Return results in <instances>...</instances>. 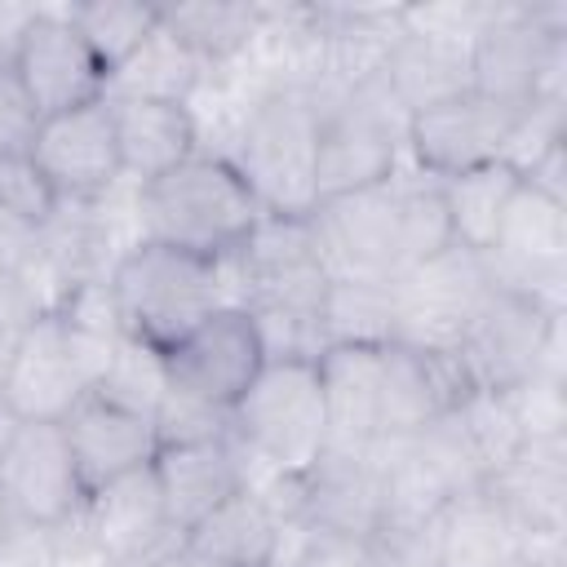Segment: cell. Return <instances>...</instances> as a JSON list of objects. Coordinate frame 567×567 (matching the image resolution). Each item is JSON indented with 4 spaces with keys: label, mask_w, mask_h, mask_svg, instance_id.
I'll return each instance as SVG.
<instances>
[{
    "label": "cell",
    "mask_w": 567,
    "mask_h": 567,
    "mask_svg": "<svg viewBox=\"0 0 567 567\" xmlns=\"http://www.w3.org/2000/svg\"><path fill=\"white\" fill-rule=\"evenodd\" d=\"M195 80H199L195 53H190L168 27H159V31L146 40V49H142L137 58H128V62L111 75V89H106V93L186 102V93L195 89Z\"/></svg>",
    "instance_id": "cell-25"
},
{
    "label": "cell",
    "mask_w": 567,
    "mask_h": 567,
    "mask_svg": "<svg viewBox=\"0 0 567 567\" xmlns=\"http://www.w3.org/2000/svg\"><path fill=\"white\" fill-rule=\"evenodd\" d=\"M13 425H18V416H13V412H9L4 403H0V447L9 443V434H13Z\"/></svg>",
    "instance_id": "cell-32"
},
{
    "label": "cell",
    "mask_w": 567,
    "mask_h": 567,
    "mask_svg": "<svg viewBox=\"0 0 567 567\" xmlns=\"http://www.w3.org/2000/svg\"><path fill=\"white\" fill-rule=\"evenodd\" d=\"M266 359L270 354L257 319L244 306L226 301L164 354V377L173 390L230 412L252 385V377L266 368Z\"/></svg>",
    "instance_id": "cell-11"
},
{
    "label": "cell",
    "mask_w": 567,
    "mask_h": 567,
    "mask_svg": "<svg viewBox=\"0 0 567 567\" xmlns=\"http://www.w3.org/2000/svg\"><path fill=\"white\" fill-rule=\"evenodd\" d=\"M518 182H523V173L509 159L483 164V168H470V173L439 177V195H443V208H447L452 244L483 257L492 248L496 230H501V217H505Z\"/></svg>",
    "instance_id": "cell-23"
},
{
    "label": "cell",
    "mask_w": 567,
    "mask_h": 567,
    "mask_svg": "<svg viewBox=\"0 0 567 567\" xmlns=\"http://www.w3.org/2000/svg\"><path fill=\"white\" fill-rule=\"evenodd\" d=\"M35 124H40V111L27 97L13 62H0V155H27Z\"/></svg>",
    "instance_id": "cell-29"
},
{
    "label": "cell",
    "mask_w": 567,
    "mask_h": 567,
    "mask_svg": "<svg viewBox=\"0 0 567 567\" xmlns=\"http://www.w3.org/2000/svg\"><path fill=\"white\" fill-rule=\"evenodd\" d=\"M31 18H35L31 4H0V62H13V53L22 44V31H27Z\"/></svg>",
    "instance_id": "cell-30"
},
{
    "label": "cell",
    "mask_w": 567,
    "mask_h": 567,
    "mask_svg": "<svg viewBox=\"0 0 567 567\" xmlns=\"http://www.w3.org/2000/svg\"><path fill=\"white\" fill-rule=\"evenodd\" d=\"M540 536L496 487H470L430 518L434 567H527Z\"/></svg>",
    "instance_id": "cell-17"
},
{
    "label": "cell",
    "mask_w": 567,
    "mask_h": 567,
    "mask_svg": "<svg viewBox=\"0 0 567 567\" xmlns=\"http://www.w3.org/2000/svg\"><path fill=\"white\" fill-rule=\"evenodd\" d=\"M102 284L120 332L155 354H168L199 319L230 301L221 292V266L155 239L128 244Z\"/></svg>",
    "instance_id": "cell-2"
},
{
    "label": "cell",
    "mask_w": 567,
    "mask_h": 567,
    "mask_svg": "<svg viewBox=\"0 0 567 567\" xmlns=\"http://www.w3.org/2000/svg\"><path fill=\"white\" fill-rule=\"evenodd\" d=\"M470 93L532 111L540 102H558V62H563V27L536 9H492L470 35Z\"/></svg>",
    "instance_id": "cell-7"
},
{
    "label": "cell",
    "mask_w": 567,
    "mask_h": 567,
    "mask_svg": "<svg viewBox=\"0 0 567 567\" xmlns=\"http://www.w3.org/2000/svg\"><path fill=\"white\" fill-rule=\"evenodd\" d=\"M151 478H155L168 527L190 532L217 505H226L235 492L248 487V456L239 452L235 434L199 439V443H173V447L155 452Z\"/></svg>",
    "instance_id": "cell-18"
},
{
    "label": "cell",
    "mask_w": 567,
    "mask_h": 567,
    "mask_svg": "<svg viewBox=\"0 0 567 567\" xmlns=\"http://www.w3.org/2000/svg\"><path fill=\"white\" fill-rule=\"evenodd\" d=\"M492 270L478 252L470 248H443L412 270H403L390 284V306H394V341L430 350V354H452L465 328L474 323L478 306L492 292Z\"/></svg>",
    "instance_id": "cell-9"
},
{
    "label": "cell",
    "mask_w": 567,
    "mask_h": 567,
    "mask_svg": "<svg viewBox=\"0 0 567 567\" xmlns=\"http://www.w3.org/2000/svg\"><path fill=\"white\" fill-rule=\"evenodd\" d=\"M230 434V412L213 408V403H199L182 390H164L159 408H155V439L159 447H173V443H199V439H226Z\"/></svg>",
    "instance_id": "cell-28"
},
{
    "label": "cell",
    "mask_w": 567,
    "mask_h": 567,
    "mask_svg": "<svg viewBox=\"0 0 567 567\" xmlns=\"http://www.w3.org/2000/svg\"><path fill=\"white\" fill-rule=\"evenodd\" d=\"M403 124L408 120L385 97L377 75L337 97H319V199L390 182L399 173Z\"/></svg>",
    "instance_id": "cell-6"
},
{
    "label": "cell",
    "mask_w": 567,
    "mask_h": 567,
    "mask_svg": "<svg viewBox=\"0 0 567 567\" xmlns=\"http://www.w3.org/2000/svg\"><path fill=\"white\" fill-rule=\"evenodd\" d=\"M58 425H62V439L71 447L84 496H93V492H102V487H111L137 470H151V461L159 452L155 416L124 408V403L106 399L102 390L80 394L62 412Z\"/></svg>",
    "instance_id": "cell-16"
},
{
    "label": "cell",
    "mask_w": 567,
    "mask_h": 567,
    "mask_svg": "<svg viewBox=\"0 0 567 567\" xmlns=\"http://www.w3.org/2000/svg\"><path fill=\"white\" fill-rule=\"evenodd\" d=\"M35 168L53 186L62 204H97L120 177V142H115V115L111 102L97 97L75 111L44 115L35 124L31 151Z\"/></svg>",
    "instance_id": "cell-13"
},
{
    "label": "cell",
    "mask_w": 567,
    "mask_h": 567,
    "mask_svg": "<svg viewBox=\"0 0 567 567\" xmlns=\"http://www.w3.org/2000/svg\"><path fill=\"white\" fill-rule=\"evenodd\" d=\"M257 18L261 13L252 4H177V9H164V27L195 53V62L235 58L252 40Z\"/></svg>",
    "instance_id": "cell-26"
},
{
    "label": "cell",
    "mask_w": 567,
    "mask_h": 567,
    "mask_svg": "<svg viewBox=\"0 0 567 567\" xmlns=\"http://www.w3.org/2000/svg\"><path fill=\"white\" fill-rule=\"evenodd\" d=\"M66 18L75 22L93 58L106 66V75H115L128 58H137L146 40L164 27V9L142 0H89V4H71Z\"/></svg>",
    "instance_id": "cell-24"
},
{
    "label": "cell",
    "mask_w": 567,
    "mask_h": 567,
    "mask_svg": "<svg viewBox=\"0 0 567 567\" xmlns=\"http://www.w3.org/2000/svg\"><path fill=\"white\" fill-rule=\"evenodd\" d=\"M558 350V310L545 301L492 284L474 323L452 350V363L470 394H514L536 377H554Z\"/></svg>",
    "instance_id": "cell-5"
},
{
    "label": "cell",
    "mask_w": 567,
    "mask_h": 567,
    "mask_svg": "<svg viewBox=\"0 0 567 567\" xmlns=\"http://www.w3.org/2000/svg\"><path fill=\"white\" fill-rule=\"evenodd\" d=\"M319 244V257L332 279H372L394 284L408 270L403 252V177L319 199L306 217Z\"/></svg>",
    "instance_id": "cell-8"
},
{
    "label": "cell",
    "mask_w": 567,
    "mask_h": 567,
    "mask_svg": "<svg viewBox=\"0 0 567 567\" xmlns=\"http://www.w3.org/2000/svg\"><path fill=\"white\" fill-rule=\"evenodd\" d=\"M288 527L252 492H235L182 540V567H279Z\"/></svg>",
    "instance_id": "cell-20"
},
{
    "label": "cell",
    "mask_w": 567,
    "mask_h": 567,
    "mask_svg": "<svg viewBox=\"0 0 567 567\" xmlns=\"http://www.w3.org/2000/svg\"><path fill=\"white\" fill-rule=\"evenodd\" d=\"M0 492L22 532H58L84 514V483L58 421H18L0 447Z\"/></svg>",
    "instance_id": "cell-12"
},
{
    "label": "cell",
    "mask_w": 567,
    "mask_h": 567,
    "mask_svg": "<svg viewBox=\"0 0 567 567\" xmlns=\"http://www.w3.org/2000/svg\"><path fill=\"white\" fill-rule=\"evenodd\" d=\"M13 71L27 89V97L35 102L40 120L58 115V111L89 106V102L106 97V89H111L106 66L93 58V49L84 44V35L66 18V9H35V18L22 31V44L13 53Z\"/></svg>",
    "instance_id": "cell-15"
},
{
    "label": "cell",
    "mask_w": 567,
    "mask_h": 567,
    "mask_svg": "<svg viewBox=\"0 0 567 567\" xmlns=\"http://www.w3.org/2000/svg\"><path fill=\"white\" fill-rule=\"evenodd\" d=\"M532 111H514V106L487 102L478 93H456L439 106L408 115L403 146L412 151V159L425 177H452V173H470V168L501 164V159L514 164L518 137H523Z\"/></svg>",
    "instance_id": "cell-10"
},
{
    "label": "cell",
    "mask_w": 567,
    "mask_h": 567,
    "mask_svg": "<svg viewBox=\"0 0 567 567\" xmlns=\"http://www.w3.org/2000/svg\"><path fill=\"white\" fill-rule=\"evenodd\" d=\"M261 217L266 213L248 190L244 173L235 168V159L204 146L190 159L137 186L142 239L182 248L213 266L230 261Z\"/></svg>",
    "instance_id": "cell-1"
},
{
    "label": "cell",
    "mask_w": 567,
    "mask_h": 567,
    "mask_svg": "<svg viewBox=\"0 0 567 567\" xmlns=\"http://www.w3.org/2000/svg\"><path fill=\"white\" fill-rule=\"evenodd\" d=\"M18 532H22V527H18V518H13V509H9V501H4V492H0V545H9Z\"/></svg>",
    "instance_id": "cell-31"
},
{
    "label": "cell",
    "mask_w": 567,
    "mask_h": 567,
    "mask_svg": "<svg viewBox=\"0 0 567 567\" xmlns=\"http://www.w3.org/2000/svg\"><path fill=\"white\" fill-rule=\"evenodd\" d=\"M483 261L501 288L527 292L549 310H558L554 292L567 266V199H554L532 182H518Z\"/></svg>",
    "instance_id": "cell-14"
},
{
    "label": "cell",
    "mask_w": 567,
    "mask_h": 567,
    "mask_svg": "<svg viewBox=\"0 0 567 567\" xmlns=\"http://www.w3.org/2000/svg\"><path fill=\"white\" fill-rule=\"evenodd\" d=\"M80 523L93 532V540H97V549H102V558L111 567L124 554H133L137 545H146L151 536H159L168 527L151 470H137V474H128V478L93 492L84 501Z\"/></svg>",
    "instance_id": "cell-22"
},
{
    "label": "cell",
    "mask_w": 567,
    "mask_h": 567,
    "mask_svg": "<svg viewBox=\"0 0 567 567\" xmlns=\"http://www.w3.org/2000/svg\"><path fill=\"white\" fill-rule=\"evenodd\" d=\"M62 199L44 182L31 155H0V221L27 235H40L58 217Z\"/></svg>",
    "instance_id": "cell-27"
},
{
    "label": "cell",
    "mask_w": 567,
    "mask_h": 567,
    "mask_svg": "<svg viewBox=\"0 0 567 567\" xmlns=\"http://www.w3.org/2000/svg\"><path fill=\"white\" fill-rule=\"evenodd\" d=\"M106 102L115 115L120 168H124V177H137V186L199 151V128H195V115L186 102L120 97V93H106Z\"/></svg>",
    "instance_id": "cell-21"
},
{
    "label": "cell",
    "mask_w": 567,
    "mask_h": 567,
    "mask_svg": "<svg viewBox=\"0 0 567 567\" xmlns=\"http://www.w3.org/2000/svg\"><path fill=\"white\" fill-rule=\"evenodd\" d=\"M235 168L266 217H310L319 204V97L306 89L257 97L239 128Z\"/></svg>",
    "instance_id": "cell-4"
},
{
    "label": "cell",
    "mask_w": 567,
    "mask_h": 567,
    "mask_svg": "<svg viewBox=\"0 0 567 567\" xmlns=\"http://www.w3.org/2000/svg\"><path fill=\"white\" fill-rule=\"evenodd\" d=\"M230 434L266 478H301L328 452V399L319 363L306 354H270L244 399L230 408Z\"/></svg>",
    "instance_id": "cell-3"
},
{
    "label": "cell",
    "mask_w": 567,
    "mask_h": 567,
    "mask_svg": "<svg viewBox=\"0 0 567 567\" xmlns=\"http://www.w3.org/2000/svg\"><path fill=\"white\" fill-rule=\"evenodd\" d=\"M470 40L430 31V27H408L390 40V49L377 62V84L385 97L399 106V115H416L425 106H439L456 93H470Z\"/></svg>",
    "instance_id": "cell-19"
}]
</instances>
